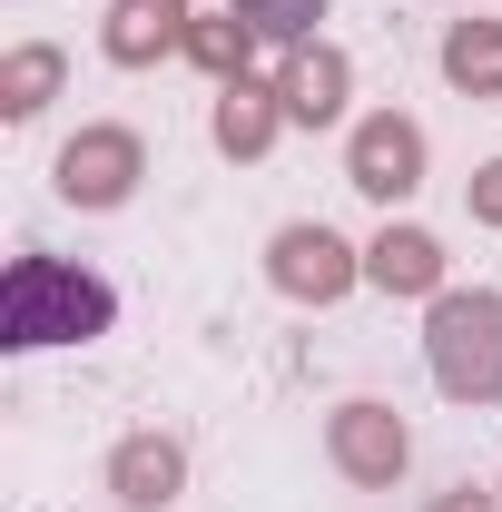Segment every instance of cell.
<instances>
[{"instance_id": "6da1fadb", "label": "cell", "mask_w": 502, "mask_h": 512, "mask_svg": "<svg viewBox=\"0 0 502 512\" xmlns=\"http://www.w3.org/2000/svg\"><path fill=\"white\" fill-rule=\"evenodd\" d=\"M119 296L89 276V266H60V256H10L0 276V345L30 355V345H89L109 335Z\"/></svg>"}, {"instance_id": "7a4b0ae2", "label": "cell", "mask_w": 502, "mask_h": 512, "mask_svg": "<svg viewBox=\"0 0 502 512\" xmlns=\"http://www.w3.org/2000/svg\"><path fill=\"white\" fill-rule=\"evenodd\" d=\"M424 365L453 404H502V296L493 286H443L424 316Z\"/></svg>"}, {"instance_id": "3957f363", "label": "cell", "mask_w": 502, "mask_h": 512, "mask_svg": "<svg viewBox=\"0 0 502 512\" xmlns=\"http://www.w3.org/2000/svg\"><path fill=\"white\" fill-rule=\"evenodd\" d=\"M50 178H60L69 207H119V197L148 178V148H138V128H79Z\"/></svg>"}, {"instance_id": "277c9868", "label": "cell", "mask_w": 502, "mask_h": 512, "mask_svg": "<svg viewBox=\"0 0 502 512\" xmlns=\"http://www.w3.org/2000/svg\"><path fill=\"white\" fill-rule=\"evenodd\" d=\"M345 178L365 197H414L424 188V128L404 119V109H375V119H355V138H345Z\"/></svg>"}, {"instance_id": "5b68a950", "label": "cell", "mask_w": 502, "mask_h": 512, "mask_svg": "<svg viewBox=\"0 0 502 512\" xmlns=\"http://www.w3.org/2000/svg\"><path fill=\"white\" fill-rule=\"evenodd\" d=\"M266 276H276L296 306H335V296L365 276V256L345 247L335 227H276V247H266Z\"/></svg>"}, {"instance_id": "8992f818", "label": "cell", "mask_w": 502, "mask_h": 512, "mask_svg": "<svg viewBox=\"0 0 502 512\" xmlns=\"http://www.w3.org/2000/svg\"><path fill=\"white\" fill-rule=\"evenodd\" d=\"M325 453H335V473H345V483H394V473L414 463V434H404V414H394V404H335Z\"/></svg>"}, {"instance_id": "52a82bcc", "label": "cell", "mask_w": 502, "mask_h": 512, "mask_svg": "<svg viewBox=\"0 0 502 512\" xmlns=\"http://www.w3.org/2000/svg\"><path fill=\"white\" fill-rule=\"evenodd\" d=\"M188 0H109V30H99V50L119 69H148V60H168V50H188Z\"/></svg>"}, {"instance_id": "ba28073f", "label": "cell", "mask_w": 502, "mask_h": 512, "mask_svg": "<svg viewBox=\"0 0 502 512\" xmlns=\"http://www.w3.org/2000/svg\"><path fill=\"white\" fill-rule=\"evenodd\" d=\"M178 483H188V453L168 444V434H128V444L109 453V493H119L128 512H168Z\"/></svg>"}, {"instance_id": "9c48e42d", "label": "cell", "mask_w": 502, "mask_h": 512, "mask_svg": "<svg viewBox=\"0 0 502 512\" xmlns=\"http://www.w3.org/2000/svg\"><path fill=\"white\" fill-rule=\"evenodd\" d=\"M345 50H325V40H306V50H286V69H276V99H286V119H306V128H325V119H345Z\"/></svg>"}, {"instance_id": "30bf717a", "label": "cell", "mask_w": 502, "mask_h": 512, "mask_svg": "<svg viewBox=\"0 0 502 512\" xmlns=\"http://www.w3.org/2000/svg\"><path fill=\"white\" fill-rule=\"evenodd\" d=\"M365 286H384V296H443V247L424 227H384L365 247Z\"/></svg>"}, {"instance_id": "8fae6325", "label": "cell", "mask_w": 502, "mask_h": 512, "mask_svg": "<svg viewBox=\"0 0 502 512\" xmlns=\"http://www.w3.org/2000/svg\"><path fill=\"white\" fill-rule=\"evenodd\" d=\"M276 128H286V99H276V89H256V79H227V89H217V148H227V158H266Z\"/></svg>"}, {"instance_id": "7c38bea8", "label": "cell", "mask_w": 502, "mask_h": 512, "mask_svg": "<svg viewBox=\"0 0 502 512\" xmlns=\"http://www.w3.org/2000/svg\"><path fill=\"white\" fill-rule=\"evenodd\" d=\"M443 79L463 99H502V20H453L443 30Z\"/></svg>"}, {"instance_id": "4fadbf2b", "label": "cell", "mask_w": 502, "mask_h": 512, "mask_svg": "<svg viewBox=\"0 0 502 512\" xmlns=\"http://www.w3.org/2000/svg\"><path fill=\"white\" fill-rule=\"evenodd\" d=\"M60 50H50V40H30V50H10V60H0V119H40V109H50V99H60Z\"/></svg>"}, {"instance_id": "5bb4252c", "label": "cell", "mask_w": 502, "mask_h": 512, "mask_svg": "<svg viewBox=\"0 0 502 512\" xmlns=\"http://www.w3.org/2000/svg\"><path fill=\"white\" fill-rule=\"evenodd\" d=\"M247 50H256V30L237 20V10H227V20H197V30H188V60L207 69L217 89H227V79H247Z\"/></svg>"}, {"instance_id": "9a60e30c", "label": "cell", "mask_w": 502, "mask_h": 512, "mask_svg": "<svg viewBox=\"0 0 502 512\" xmlns=\"http://www.w3.org/2000/svg\"><path fill=\"white\" fill-rule=\"evenodd\" d=\"M237 20H247L256 40H276V50H306L315 20H325V0H227Z\"/></svg>"}, {"instance_id": "2e32d148", "label": "cell", "mask_w": 502, "mask_h": 512, "mask_svg": "<svg viewBox=\"0 0 502 512\" xmlns=\"http://www.w3.org/2000/svg\"><path fill=\"white\" fill-rule=\"evenodd\" d=\"M434 512H502V483H453V493H434Z\"/></svg>"}, {"instance_id": "e0dca14e", "label": "cell", "mask_w": 502, "mask_h": 512, "mask_svg": "<svg viewBox=\"0 0 502 512\" xmlns=\"http://www.w3.org/2000/svg\"><path fill=\"white\" fill-rule=\"evenodd\" d=\"M473 217L502 227V158H493V168H473Z\"/></svg>"}]
</instances>
